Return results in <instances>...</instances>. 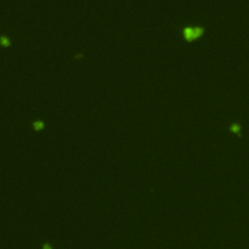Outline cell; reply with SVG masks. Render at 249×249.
I'll list each match as a JSON object with an SVG mask.
<instances>
[{
    "mask_svg": "<svg viewBox=\"0 0 249 249\" xmlns=\"http://www.w3.org/2000/svg\"><path fill=\"white\" fill-rule=\"evenodd\" d=\"M203 32H205V27L201 26H186L182 29L183 37L186 41H193L195 39H198L203 34Z\"/></svg>",
    "mask_w": 249,
    "mask_h": 249,
    "instance_id": "6da1fadb",
    "label": "cell"
},
{
    "mask_svg": "<svg viewBox=\"0 0 249 249\" xmlns=\"http://www.w3.org/2000/svg\"><path fill=\"white\" fill-rule=\"evenodd\" d=\"M32 127L35 131H40L42 128H44V122L42 120H36L32 123Z\"/></svg>",
    "mask_w": 249,
    "mask_h": 249,
    "instance_id": "7a4b0ae2",
    "label": "cell"
},
{
    "mask_svg": "<svg viewBox=\"0 0 249 249\" xmlns=\"http://www.w3.org/2000/svg\"><path fill=\"white\" fill-rule=\"evenodd\" d=\"M0 41H1V44H2L3 47H8V46H10V40L7 36L2 35L1 38H0Z\"/></svg>",
    "mask_w": 249,
    "mask_h": 249,
    "instance_id": "3957f363",
    "label": "cell"
},
{
    "mask_svg": "<svg viewBox=\"0 0 249 249\" xmlns=\"http://www.w3.org/2000/svg\"><path fill=\"white\" fill-rule=\"evenodd\" d=\"M80 57H83V54H82V53H79V54H75V57H74V58H80Z\"/></svg>",
    "mask_w": 249,
    "mask_h": 249,
    "instance_id": "277c9868",
    "label": "cell"
}]
</instances>
